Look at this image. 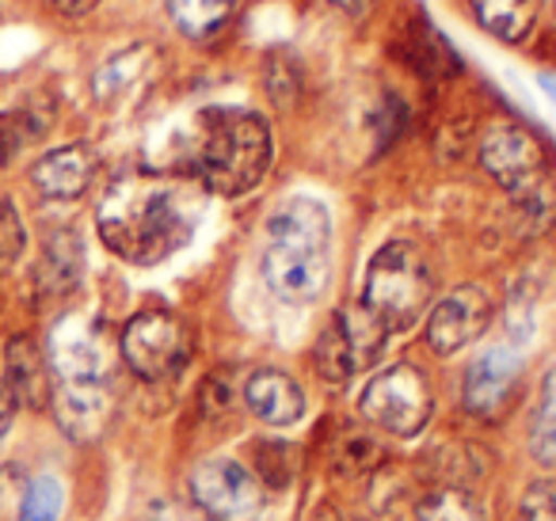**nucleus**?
Segmentation results:
<instances>
[{
	"mask_svg": "<svg viewBox=\"0 0 556 521\" xmlns=\"http://www.w3.org/2000/svg\"><path fill=\"white\" fill-rule=\"evenodd\" d=\"M65 506V491L54 475H39L31 487L24 491V506H20V521H58Z\"/></svg>",
	"mask_w": 556,
	"mask_h": 521,
	"instance_id": "obj_27",
	"label": "nucleus"
},
{
	"mask_svg": "<svg viewBox=\"0 0 556 521\" xmlns=\"http://www.w3.org/2000/svg\"><path fill=\"white\" fill-rule=\"evenodd\" d=\"M332 320H336V328H340V335L348 339L351 354H355L358 373L370 369L374 361L381 358V351H386V339H389L386 323H381L378 316L363 305V301H355V305H340L332 313Z\"/></svg>",
	"mask_w": 556,
	"mask_h": 521,
	"instance_id": "obj_19",
	"label": "nucleus"
},
{
	"mask_svg": "<svg viewBox=\"0 0 556 521\" xmlns=\"http://www.w3.org/2000/svg\"><path fill=\"white\" fill-rule=\"evenodd\" d=\"M92 179H96V156H92V149H88V145L54 149V153H47L31 168L35 191H39L42 199H54V202L80 199Z\"/></svg>",
	"mask_w": 556,
	"mask_h": 521,
	"instance_id": "obj_15",
	"label": "nucleus"
},
{
	"mask_svg": "<svg viewBox=\"0 0 556 521\" xmlns=\"http://www.w3.org/2000/svg\"><path fill=\"white\" fill-rule=\"evenodd\" d=\"M96 4H100V0H54V9L62 12V16H70V20L88 16V12H92Z\"/></svg>",
	"mask_w": 556,
	"mask_h": 521,
	"instance_id": "obj_34",
	"label": "nucleus"
},
{
	"mask_svg": "<svg viewBox=\"0 0 556 521\" xmlns=\"http://www.w3.org/2000/svg\"><path fill=\"white\" fill-rule=\"evenodd\" d=\"M275 161L270 123L248 107H210L194 118L191 171L206 191L240 199L255 191Z\"/></svg>",
	"mask_w": 556,
	"mask_h": 521,
	"instance_id": "obj_2",
	"label": "nucleus"
},
{
	"mask_svg": "<svg viewBox=\"0 0 556 521\" xmlns=\"http://www.w3.org/2000/svg\"><path fill=\"white\" fill-rule=\"evenodd\" d=\"M153 521H214L206 510H199V506H184V503H168L161 506V510L153 513Z\"/></svg>",
	"mask_w": 556,
	"mask_h": 521,
	"instance_id": "obj_31",
	"label": "nucleus"
},
{
	"mask_svg": "<svg viewBox=\"0 0 556 521\" xmlns=\"http://www.w3.org/2000/svg\"><path fill=\"white\" fill-rule=\"evenodd\" d=\"M50 369L62 381H103L108 373V343L88 316H65L50 335Z\"/></svg>",
	"mask_w": 556,
	"mask_h": 521,
	"instance_id": "obj_11",
	"label": "nucleus"
},
{
	"mask_svg": "<svg viewBox=\"0 0 556 521\" xmlns=\"http://www.w3.org/2000/svg\"><path fill=\"white\" fill-rule=\"evenodd\" d=\"M123 358L141 381H164L191 358V331L168 308H146L123 328Z\"/></svg>",
	"mask_w": 556,
	"mask_h": 521,
	"instance_id": "obj_5",
	"label": "nucleus"
},
{
	"mask_svg": "<svg viewBox=\"0 0 556 521\" xmlns=\"http://www.w3.org/2000/svg\"><path fill=\"white\" fill-rule=\"evenodd\" d=\"M518 389H522V361L510 346H492L484 351L462 381V404L469 415L484 422H495L515 407Z\"/></svg>",
	"mask_w": 556,
	"mask_h": 521,
	"instance_id": "obj_10",
	"label": "nucleus"
},
{
	"mask_svg": "<svg viewBox=\"0 0 556 521\" xmlns=\"http://www.w3.org/2000/svg\"><path fill=\"white\" fill-rule=\"evenodd\" d=\"M260 275L267 290L287 305H309L328 290L332 278V255L325 247L298 244H267L260 259Z\"/></svg>",
	"mask_w": 556,
	"mask_h": 521,
	"instance_id": "obj_9",
	"label": "nucleus"
},
{
	"mask_svg": "<svg viewBox=\"0 0 556 521\" xmlns=\"http://www.w3.org/2000/svg\"><path fill=\"white\" fill-rule=\"evenodd\" d=\"M431 381L424 377V369L408 361L381 369L363 392V415L378 430L396 437L419 434L431 419Z\"/></svg>",
	"mask_w": 556,
	"mask_h": 521,
	"instance_id": "obj_4",
	"label": "nucleus"
},
{
	"mask_svg": "<svg viewBox=\"0 0 556 521\" xmlns=\"http://www.w3.org/2000/svg\"><path fill=\"white\" fill-rule=\"evenodd\" d=\"M191 498L214 521H260L263 483L240 460H202L191 472Z\"/></svg>",
	"mask_w": 556,
	"mask_h": 521,
	"instance_id": "obj_7",
	"label": "nucleus"
},
{
	"mask_svg": "<svg viewBox=\"0 0 556 521\" xmlns=\"http://www.w3.org/2000/svg\"><path fill=\"white\" fill-rule=\"evenodd\" d=\"M518 513H522V521H556V480L530 483Z\"/></svg>",
	"mask_w": 556,
	"mask_h": 521,
	"instance_id": "obj_30",
	"label": "nucleus"
},
{
	"mask_svg": "<svg viewBox=\"0 0 556 521\" xmlns=\"http://www.w3.org/2000/svg\"><path fill=\"white\" fill-rule=\"evenodd\" d=\"M431 301L434 270L412 240H389L374 252L370 267H366L363 305L386 323L389 335L416 328L431 313Z\"/></svg>",
	"mask_w": 556,
	"mask_h": 521,
	"instance_id": "obj_3",
	"label": "nucleus"
},
{
	"mask_svg": "<svg viewBox=\"0 0 556 521\" xmlns=\"http://www.w3.org/2000/svg\"><path fill=\"white\" fill-rule=\"evenodd\" d=\"M248 411L263 419L267 427H294L305 415V392L282 369H255L244 384Z\"/></svg>",
	"mask_w": 556,
	"mask_h": 521,
	"instance_id": "obj_14",
	"label": "nucleus"
},
{
	"mask_svg": "<svg viewBox=\"0 0 556 521\" xmlns=\"http://www.w3.org/2000/svg\"><path fill=\"white\" fill-rule=\"evenodd\" d=\"M469 16L495 42L518 47L538 31L541 0H469Z\"/></svg>",
	"mask_w": 556,
	"mask_h": 521,
	"instance_id": "obj_17",
	"label": "nucleus"
},
{
	"mask_svg": "<svg viewBox=\"0 0 556 521\" xmlns=\"http://www.w3.org/2000/svg\"><path fill=\"white\" fill-rule=\"evenodd\" d=\"M404 62H408L424 80H439V85L465 69L457 50L450 47L439 31H431V24L404 27Z\"/></svg>",
	"mask_w": 556,
	"mask_h": 521,
	"instance_id": "obj_18",
	"label": "nucleus"
},
{
	"mask_svg": "<svg viewBox=\"0 0 556 521\" xmlns=\"http://www.w3.org/2000/svg\"><path fill=\"white\" fill-rule=\"evenodd\" d=\"M4 384H9L12 399L27 407H42L54 396V384H50V366L42 358V351L31 339L16 335L4 351Z\"/></svg>",
	"mask_w": 556,
	"mask_h": 521,
	"instance_id": "obj_16",
	"label": "nucleus"
},
{
	"mask_svg": "<svg viewBox=\"0 0 556 521\" xmlns=\"http://www.w3.org/2000/svg\"><path fill=\"white\" fill-rule=\"evenodd\" d=\"M240 0H168V16L176 31L191 42H206L222 35L237 16Z\"/></svg>",
	"mask_w": 556,
	"mask_h": 521,
	"instance_id": "obj_20",
	"label": "nucleus"
},
{
	"mask_svg": "<svg viewBox=\"0 0 556 521\" xmlns=\"http://www.w3.org/2000/svg\"><path fill=\"white\" fill-rule=\"evenodd\" d=\"M378 460H381V445L374 442L370 434H363V430H355V427L340 430V437H336V445H332L336 472H343V475L374 472V468H381Z\"/></svg>",
	"mask_w": 556,
	"mask_h": 521,
	"instance_id": "obj_26",
	"label": "nucleus"
},
{
	"mask_svg": "<svg viewBox=\"0 0 556 521\" xmlns=\"http://www.w3.org/2000/svg\"><path fill=\"white\" fill-rule=\"evenodd\" d=\"M80 270H85L80 240L73 232H58V237H50L47 252H42L39 290L50 293V297H62V293H70L80 282Z\"/></svg>",
	"mask_w": 556,
	"mask_h": 521,
	"instance_id": "obj_21",
	"label": "nucleus"
},
{
	"mask_svg": "<svg viewBox=\"0 0 556 521\" xmlns=\"http://www.w3.org/2000/svg\"><path fill=\"white\" fill-rule=\"evenodd\" d=\"M325 4H328V9H336V12H343V16H366L378 0H325Z\"/></svg>",
	"mask_w": 556,
	"mask_h": 521,
	"instance_id": "obj_32",
	"label": "nucleus"
},
{
	"mask_svg": "<svg viewBox=\"0 0 556 521\" xmlns=\"http://www.w3.org/2000/svg\"><path fill=\"white\" fill-rule=\"evenodd\" d=\"M58 415V427L73 437V442H96L108 430L111 415H115V399H111L103 381H62L50 396Z\"/></svg>",
	"mask_w": 556,
	"mask_h": 521,
	"instance_id": "obj_12",
	"label": "nucleus"
},
{
	"mask_svg": "<svg viewBox=\"0 0 556 521\" xmlns=\"http://www.w3.org/2000/svg\"><path fill=\"white\" fill-rule=\"evenodd\" d=\"M416 521H484V506L469 487H446L439 483L419 498Z\"/></svg>",
	"mask_w": 556,
	"mask_h": 521,
	"instance_id": "obj_22",
	"label": "nucleus"
},
{
	"mask_svg": "<svg viewBox=\"0 0 556 521\" xmlns=\"http://www.w3.org/2000/svg\"><path fill=\"white\" fill-rule=\"evenodd\" d=\"M146 69H149V50L146 47L123 50V54H115L100 73H96V96L108 103V100H115V96L130 92Z\"/></svg>",
	"mask_w": 556,
	"mask_h": 521,
	"instance_id": "obj_24",
	"label": "nucleus"
},
{
	"mask_svg": "<svg viewBox=\"0 0 556 521\" xmlns=\"http://www.w3.org/2000/svg\"><path fill=\"white\" fill-rule=\"evenodd\" d=\"M27 232L12 202H0V270H12L24 255Z\"/></svg>",
	"mask_w": 556,
	"mask_h": 521,
	"instance_id": "obj_29",
	"label": "nucleus"
},
{
	"mask_svg": "<svg viewBox=\"0 0 556 521\" xmlns=\"http://www.w3.org/2000/svg\"><path fill=\"white\" fill-rule=\"evenodd\" d=\"M267 244H298V247H332V214L325 202L309 194H294L267 217Z\"/></svg>",
	"mask_w": 556,
	"mask_h": 521,
	"instance_id": "obj_13",
	"label": "nucleus"
},
{
	"mask_svg": "<svg viewBox=\"0 0 556 521\" xmlns=\"http://www.w3.org/2000/svg\"><path fill=\"white\" fill-rule=\"evenodd\" d=\"M39 126L31 123V115H20V111H9L0 115V164H12L16 153H24L35 138H39Z\"/></svg>",
	"mask_w": 556,
	"mask_h": 521,
	"instance_id": "obj_28",
	"label": "nucleus"
},
{
	"mask_svg": "<svg viewBox=\"0 0 556 521\" xmlns=\"http://www.w3.org/2000/svg\"><path fill=\"white\" fill-rule=\"evenodd\" d=\"M477 156H480V168H484L510 199H518V194L545 183V171H548L545 145H541L538 134L526 130L522 123H507V118L492 123L480 134Z\"/></svg>",
	"mask_w": 556,
	"mask_h": 521,
	"instance_id": "obj_6",
	"label": "nucleus"
},
{
	"mask_svg": "<svg viewBox=\"0 0 556 521\" xmlns=\"http://www.w3.org/2000/svg\"><path fill=\"white\" fill-rule=\"evenodd\" d=\"M495 301L484 285L469 282L450 290L439 305H431L427 313V346H431L439 358L465 351L469 343H477L488 328H492Z\"/></svg>",
	"mask_w": 556,
	"mask_h": 521,
	"instance_id": "obj_8",
	"label": "nucleus"
},
{
	"mask_svg": "<svg viewBox=\"0 0 556 521\" xmlns=\"http://www.w3.org/2000/svg\"><path fill=\"white\" fill-rule=\"evenodd\" d=\"M530 453L541 465H556V366L541 381L538 411H533V430H530Z\"/></svg>",
	"mask_w": 556,
	"mask_h": 521,
	"instance_id": "obj_25",
	"label": "nucleus"
},
{
	"mask_svg": "<svg viewBox=\"0 0 556 521\" xmlns=\"http://www.w3.org/2000/svg\"><path fill=\"white\" fill-rule=\"evenodd\" d=\"M313 366H317V373L325 377L328 384H348L351 377L358 373L355 354H351L348 339L340 335L336 320H328V323H325V331H320L317 346H313Z\"/></svg>",
	"mask_w": 556,
	"mask_h": 521,
	"instance_id": "obj_23",
	"label": "nucleus"
},
{
	"mask_svg": "<svg viewBox=\"0 0 556 521\" xmlns=\"http://www.w3.org/2000/svg\"><path fill=\"white\" fill-rule=\"evenodd\" d=\"M100 237L118 259L134 267H153L176 255L199 229V202L191 191L168 179L130 176L111 183L103 194L100 214Z\"/></svg>",
	"mask_w": 556,
	"mask_h": 521,
	"instance_id": "obj_1",
	"label": "nucleus"
},
{
	"mask_svg": "<svg viewBox=\"0 0 556 521\" xmlns=\"http://www.w3.org/2000/svg\"><path fill=\"white\" fill-rule=\"evenodd\" d=\"M12 415H16V399H12L9 384L0 381V437L9 434V427H12Z\"/></svg>",
	"mask_w": 556,
	"mask_h": 521,
	"instance_id": "obj_33",
	"label": "nucleus"
}]
</instances>
